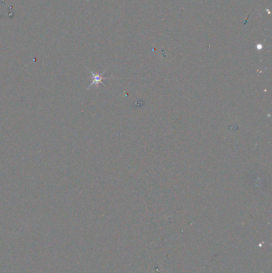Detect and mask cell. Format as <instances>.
Masks as SVG:
<instances>
[{
  "mask_svg": "<svg viewBox=\"0 0 272 273\" xmlns=\"http://www.w3.org/2000/svg\"><path fill=\"white\" fill-rule=\"evenodd\" d=\"M88 70L90 72V74H91L92 76H93V81H92V83L89 85V86L88 87L87 89H90V87L93 86L94 85H95L96 86H98V85L99 84H102L103 86H104V83H103V79H105V78H104L102 77V75H103L104 73H102V74H96V73H94V72H92V71L90 70H89V69H88Z\"/></svg>",
  "mask_w": 272,
  "mask_h": 273,
  "instance_id": "cell-1",
  "label": "cell"
}]
</instances>
